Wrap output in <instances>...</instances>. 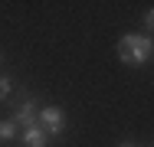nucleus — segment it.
<instances>
[{"instance_id":"1","label":"nucleus","mask_w":154,"mask_h":147,"mask_svg":"<svg viewBox=\"0 0 154 147\" xmlns=\"http://www.w3.org/2000/svg\"><path fill=\"white\" fill-rule=\"evenodd\" d=\"M151 56H154V39L151 36H144V33H125L118 39V59L125 65L141 69V65H148Z\"/></svg>"},{"instance_id":"2","label":"nucleus","mask_w":154,"mask_h":147,"mask_svg":"<svg viewBox=\"0 0 154 147\" xmlns=\"http://www.w3.org/2000/svg\"><path fill=\"white\" fill-rule=\"evenodd\" d=\"M7 105L13 108L10 121H13L20 131H26V128L36 124V115H39V101H36V95H26V98H13V95H10V101H7Z\"/></svg>"},{"instance_id":"3","label":"nucleus","mask_w":154,"mask_h":147,"mask_svg":"<svg viewBox=\"0 0 154 147\" xmlns=\"http://www.w3.org/2000/svg\"><path fill=\"white\" fill-rule=\"evenodd\" d=\"M36 124L46 131V137H59L62 131H66V111H62L59 105H46V108H39Z\"/></svg>"},{"instance_id":"4","label":"nucleus","mask_w":154,"mask_h":147,"mask_svg":"<svg viewBox=\"0 0 154 147\" xmlns=\"http://www.w3.org/2000/svg\"><path fill=\"white\" fill-rule=\"evenodd\" d=\"M20 141H23V147H49V137H46V131H43L39 124L20 131Z\"/></svg>"},{"instance_id":"5","label":"nucleus","mask_w":154,"mask_h":147,"mask_svg":"<svg viewBox=\"0 0 154 147\" xmlns=\"http://www.w3.org/2000/svg\"><path fill=\"white\" fill-rule=\"evenodd\" d=\"M13 137H20V128L7 118V121H0V147H7V141H13Z\"/></svg>"},{"instance_id":"6","label":"nucleus","mask_w":154,"mask_h":147,"mask_svg":"<svg viewBox=\"0 0 154 147\" xmlns=\"http://www.w3.org/2000/svg\"><path fill=\"white\" fill-rule=\"evenodd\" d=\"M10 95H13V79L0 72V101H10Z\"/></svg>"},{"instance_id":"7","label":"nucleus","mask_w":154,"mask_h":147,"mask_svg":"<svg viewBox=\"0 0 154 147\" xmlns=\"http://www.w3.org/2000/svg\"><path fill=\"white\" fill-rule=\"evenodd\" d=\"M144 29H148V33H154V7L144 13Z\"/></svg>"},{"instance_id":"8","label":"nucleus","mask_w":154,"mask_h":147,"mask_svg":"<svg viewBox=\"0 0 154 147\" xmlns=\"http://www.w3.org/2000/svg\"><path fill=\"white\" fill-rule=\"evenodd\" d=\"M0 65H3V49H0Z\"/></svg>"},{"instance_id":"9","label":"nucleus","mask_w":154,"mask_h":147,"mask_svg":"<svg viewBox=\"0 0 154 147\" xmlns=\"http://www.w3.org/2000/svg\"><path fill=\"white\" fill-rule=\"evenodd\" d=\"M118 147H134V144H118Z\"/></svg>"}]
</instances>
